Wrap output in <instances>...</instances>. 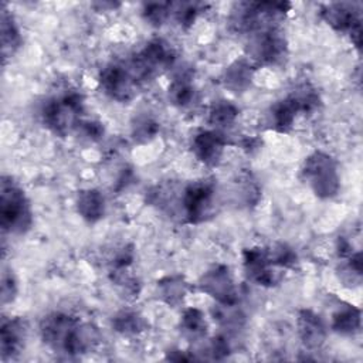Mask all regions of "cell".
Instances as JSON below:
<instances>
[{"instance_id":"4fadbf2b","label":"cell","mask_w":363,"mask_h":363,"mask_svg":"<svg viewBox=\"0 0 363 363\" xmlns=\"http://www.w3.org/2000/svg\"><path fill=\"white\" fill-rule=\"evenodd\" d=\"M28 326L21 316L3 318L0 328V352L3 360L16 359L24 349Z\"/></svg>"},{"instance_id":"ba28073f","label":"cell","mask_w":363,"mask_h":363,"mask_svg":"<svg viewBox=\"0 0 363 363\" xmlns=\"http://www.w3.org/2000/svg\"><path fill=\"white\" fill-rule=\"evenodd\" d=\"M99 85L105 95L116 102H129L136 95L138 82L128 65L111 62L99 72Z\"/></svg>"},{"instance_id":"484cf974","label":"cell","mask_w":363,"mask_h":363,"mask_svg":"<svg viewBox=\"0 0 363 363\" xmlns=\"http://www.w3.org/2000/svg\"><path fill=\"white\" fill-rule=\"evenodd\" d=\"M267 250H268L269 259L275 267H278L281 269L295 268V265L298 262V257L291 247H288L285 244H275Z\"/></svg>"},{"instance_id":"4dcf8cb0","label":"cell","mask_w":363,"mask_h":363,"mask_svg":"<svg viewBox=\"0 0 363 363\" xmlns=\"http://www.w3.org/2000/svg\"><path fill=\"white\" fill-rule=\"evenodd\" d=\"M78 130H81L82 135L92 142L99 140L104 135V126L101 122H96V121H81Z\"/></svg>"},{"instance_id":"d4e9b609","label":"cell","mask_w":363,"mask_h":363,"mask_svg":"<svg viewBox=\"0 0 363 363\" xmlns=\"http://www.w3.org/2000/svg\"><path fill=\"white\" fill-rule=\"evenodd\" d=\"M289 96L295 101L299 112L305 115L315 112L320 105V98L318 91L308 84L298 85L294 91H291Z\"/></svg>"},{"instance_id":"d6a6232c","label":"cell","mask_w":363,"mask_h":363,"mask_svg":"<svg viewBox=\"0 0 363 363\" xmlns=\"http://www.w3.org/2000/svg\"><path fill=\"white\" fill-rule=\"evenodd\" d=\"M94 7H98V10H102V11H105V10H115L116 7H119L121 4L119 3H108V1H99V3H94L92 4Z\"/></svg>"},{"instance_id":"8fae6325","label":"cell","mask_w":363,"mask_h":363,"mask_svg":"<svg viewBox=\"0 0 363 363\" xmlns=\"http://www.w3.org/2000/svg\"><path fill=\"white\" fill-rule=\"evenodd\" d=\"M79 318L65 312H52L40 322V335L43 342L54 352H64L65 343Z\"/></svg>"},{"instance_id":"8992f818","label":"cell","mask_w":363,"mask_h":363,"mask_svg":"<svg viewBox=\"0 0 363 363\" xmlns=\"http://www.w3.org/2000/svg\"><path fill=\"white\" fill-rule=\"evenodd\" d=\"M216 193L217 189L211 180L193 182L184 187L180 203L187 223L200 224L214 214Z\"/></svg>"},{"instance_id":"603a6c76","label":"cell","mask_w":363,"mask_h":363,"mask_svg":"<svg viewBox=\"0 0 363 363\" xmlns=\"http://www.w3.org/2000/svg\"><path fill=\"white\" fill-rule=\"evenodd\" d=\"M157 288L162 299L170 306L182 303L183 298L187 294V284L183 279V277L179 275L164 277L157 282Z\"/></svg>"},{"instance_id":"30bf717a","label":"cell","mask_w":363,"mask_h":363,"mask_svg":"<svg viewBox=\"0 0 363 363\" xmlns=\"http://www.w3.org/2000/svg\"><path fill=\"white\" fill-rule=\"evenodd\" d=\"M199 288L217 303L235 305L238 302L237 286L225 265H214L207 269L199 279Z\"/></svg>"},{"instance_id":"ffe728a7","label":"cell","mask_w":363,"mask_h":363,"mask_svg":"<svg viewBox=\"0 0 363 363\" xmlns=\"http://www.w3.org/2000/svg\"><path fill=\"white\" fill-rule=\"evenodd\" d=\"M180 330L189 340L197 342L207 335V322L204 313L197 308H187L182 313Z\"/></svg>"},{"instance_id":"cb8c5ba5","label":"cell","mask_w":363,"mask_h":363,"mask_svg":"<svg viewBox=\"0 0 363 363\" xmlns=\"http://www.w3.org/2000/svg\"><path fill=\"white\" fill-rule=\"evenodd\" d=\"M112 326L121 335L133 336L145 330L146 322L138 312L121 311L112 318Z\"/></svg>"},{"instance_id":"ac0fdd59","label":"cell","mask_w":363,"mask_h":363,"mask_svg":"<svg viewBox=\"0 0 363 363\" xmlns=\"http://www.w3.org/2000/svg\"><path fill=\"white\" fill-rule=\"evenodd\" d=\"M0 31H1V55H3V61L6 62V60L13 57L23 44L20 28L13 14L6 9V4L1 6Z\"/></svg>"},{"instance_id":"f546056e","label":"cell","mask_w":363,"mask_h":363,"mask_svg":"<svg viewBox=\"0 0 363 363\" xmlns=\"http://www.w3.org/2000/svg\"><path fill=\"white\" fill-rule=\"evenodd\" d=\"M18 292V286H17V279L14 277V274L9 269L3 271L1 275V303L7 305L11 303Z\"/></svg>"},{"instance_id":"5bb4252c","label":"cell","mask_w":363,"mask_h":363,"mask_svg":"<svg viewBox=\"0 0 363 363\" xmlns=\"http://www.w3.org/2000/svg\"><path fill=\"white\" fill-rule=\"evenodd\" d=\"M298 335L309 350H318L326 340V326L322 318L312 309H301L296 318Z\"/></svg>"},{"instance_id":"9a60e30c","label":"cell","mask_w":363,"mask_h":363,"mask_svg":"<svg viewBox=\"0 0 363 363\" xmlns=\"http://www.w3.org/2000/svg\"><path fill=\"white\" fill-rule=\"evenodd\" d=\"M255 65L248 58H240L233 61L224 71V86L233 94L245 92L252 82Z\"/></svg>"},{"instance_id":"277c9868","label":"cell","mask_w":363,"mask_h":363,"mask_svg":"<svg viewBox=\"0 0 363 363\" xmlns=\"http://www.w3.org/2000/svg\"><path fill=\"white\" fill-rule=\"evenodd\" d=\"M176 60L174 50L163 38H153L130 60L129 71L138 84L150 81L169 69Z\"/></svg>"},{"instance_id":"1f68e13d","label":"cell","mask_w":363,"mask_h":363,"mask_svg":"<svg viewBox=\"0 0 363 363\" xmlns=\"http://www.w3.org/2000/svg\"><path fill=\"white\" fill-rule=\"evenodd\" d=\"M210 353L213 359H224L225 356L230 354V343L224 336H216L210 342Z\"/></svg>"},{"instance_id":"7402d4cb","label":"cell","mask_w":363,"mask_h":363,"mask_svg":"<svg viewBox=\"0 0 363 363\" xmlns=\"http://www.w3.org/2000/svg\"><path fill=\"white\" fill-rule=\"evenodd\" d=\"M240 109L230 101L221 99L211 105L208 111V123L214 130H223L233 126L238 118Z\"/></svg>"},{"instance_id":"4316f807","label":"cell","mask_w":363,"mask_h":363,"mask_svg":"<svg viewBox=\"0 0 363 363\" xmlns=\"http://www.w3.org/2000/svg\"><path fill=\"white\" fill-rule=\"evenodd\" d=\"M159 132V123L150 116H139L132 125V136L139 143L150 142Z\"/></svg>"},{"instance_id":"3957f363","label":"cell","mask_w":363,"mask_h":363,"mask_svg":"<svg viewBox=\"0 0 363 363\" xmlns=\"http://www.w3.org/2000/svg\"><path fill=\"white\" fill-rule=\"evenodd\" d=\"M302 179L319 199L335 197L340 189L336 160L320 150L311 153L302 164Z\"/></svg>"},{"instance_id":"e0dca14e","label":"cell","mask_w":363,"mask_h":363,"mask_svg":"<svg viewBox=\"0 0 363 363\" xmlns=\"http://www.w3.org/2000/svg\"><path fill=\"white\" fill-rule=\"evenodd\" d=\"M77 211L89 224L98 223L105 216V197L96 189H84L77 194Z\"/></svg>"},{"instance_id":"9c48e42d","label":"cell","mask_w":363,"mask_h":363,"mask_svg":"<svg viewBox=\"0 0 363 363\" xmlns=\"http://www.w3.org/2000/svg\"><path fill=\"white\" fill-rule=\"evenodd\" d=\"M242 265L250 281L259 286L271 288L281 282V268L275 267L268 255V250L262 247L247 248L242 254Z\"/></svg>"},{"instance_id":"6da1fadb","label":"cell","mask_w":363,"mask_h":363,"mask_svg":"<svg viewBox=\"0 0 363 363\" xmlns=\"http://www.w3.org/2000/svg\"><path fill=\"white\" fill-rule=\"evenodd\" d=\"M33 213L24 190L11 179L0 182V225L4 233L24 234L31 228Z\"/></svg>"},{"instance_id":"f1b7e54d","label":"cell","mask_w":363,"mask_h":363,"mask_svg":"<svg viewBox=\"0 0 363 363\" xmlns=\"http://www.w3.org/2000/svg\"><path fill=\"white\" fill-rule=\"evenodd\" d=\"M200 7L197 3H172V14L183 28H189L197 18Z\"/></svg>"},{"instance_id":"7a4b0ae2","label":"cell","mask_w":363,"mask_h":363,"mask_svg":"<svg viewBox=\"0 0 363 363\" xmlns=\"http://www.w3.org/2000/svg\"><path fill=\"white\" fill-rule=\"evenodd\" d=\"M84 96L68 92L47 101L41 109V119L47 129L57 136H67L78 129L84 115Z\"/></svg>"},{"instance_id":"2e32d148","label":"cell","mask_w":363,"mask_h":363,"mask_svg":"<svg viewBox=\"0 0 363 363\" xmlns=\"http://www.w3.org/2000/svg\"><path fill=\"white\" fill-rule=\"evenodd\" d=\"M299 109L295 101L288 95L284 99L275 102L268 111V125L271 129L286 133L292 129L296 116L299 115Z\"/></svg>"},{"instance_id":"d6986e66","label":"cell","mask_w":363,"mask_h":363,"mask_svg":"<svg viewBox=\"0 0 363 363\" xmlns=\"http://www.w3.org/2000/svg\"><path fill=\"white\" fill-rule=\"evenodd\" d=\"M169 101L177 108H187L196 101V88L189 74H177L167 89Z\"/></svg>"},{"instance_id":"44dd1931","label":"cell","mask_w":363,"mask_h":363,"mask_svg":"<svg viewBox=\"0 0 363 363\" xmlns=\"http://www.w3.org/2000/svg\"><path fill=\"white\" fill-rule=\"evenodd\" d=\"M360 309L353 305H346L336 311L332 318V329L343 336H352L360 330Z\"/></svg>"},{"instance_id":"52a82bcc","label":"cell","mask_w":363,"mask_h":363,"mask_svg":"<svg viewBox=\"0 0 363 363\" xmlns=\"http://www.w3.org/2000/svg\"><path fill=\"white\" fill-rule=\"evenodd\" d=\"M322 18L337 33L347 34L356 48L362 44L360 9L354 3H330L322 7Z\"/></svg>"},{"instance_id":"7c38bea8","label":"cell","mask_w":363,"mask_h":363,"mask_svg":"<svg viewBox=\"0 0 363 363\" xmlns=\"http://www.w3.org/2000/svg\"><path fill=\"white\" fill-rule=\"evenodd\" d=\"M225 138L218 130H201L191 139L194 157L207 167H214L221 162L225 149Z\"/></svg>"},{"instance_id":"83f0119b","label":"cell","mask_w":363,"mask_h":363,"mask_svg":"<svg viewBox=\"0 0 363 363\" xmlns=\"http://www.w3.org/2000/svg\"><path fill=\"white\" fill-rule=\"evenodd\" d=\"M142 14L149 24L160 27L172 16V3H145Z\"/></svg>"},{"instance_id":"5b68a950","label":"cell","mask_w":363,"mask_h":363,"mask_svg":"<svg viewBox=\"0 0 363 363\" xmlns=\"http://www.w3.org/2000/svg\"><path fill=\"white\" fill-rule=\"evenodd\" d=\"M247 50L254 65H278L288 55V43L284 33L274 26L251 34Z\"/></svg>"}]
</instances>
